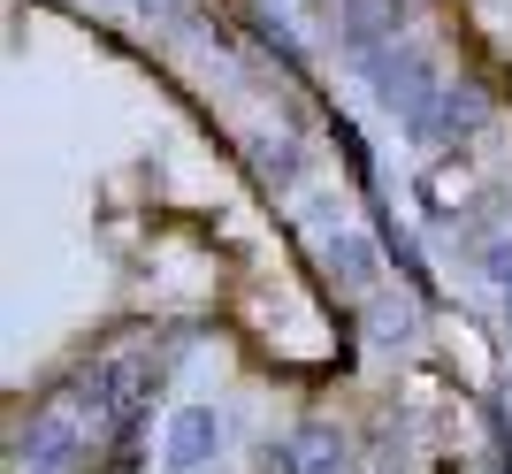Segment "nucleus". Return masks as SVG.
<instances>
[{
    "label": "nucleus",
    "instance_id": "nucleus-3",
    "mask_svg": "<svg viewBox=\"0 0 512 474\" xmlns=\"http://www.w3.org/2000/svg\"><path fill=\"white\" fill-rule=\"evenodd\" d=\"M482 115H490V100H482L474 85H444L436 108H428V123H421V138H459V130H474Z\"/></svg>",
    "mask_w": 512,
    "mask_h": 474
},
{
    "label": "nucleus",
    "instance_id": "nucleus-1",
    "mask_svg": "<svg viewBox=\"0 0 512 474\" xmlns=\"http://www.w3.org/2000/svg\"><path fill=\"white\" fill-rule=\"evenodd\" d=\"M214 444H222V421H214V406H176V421H169V467H176V474L207 467Z\"/></svg>",
    "mask_w": 512,
    "mask_h": 474
},
{
    "label": "nucleus",
    "instance_id": "nucleus-6",
    "mask_svg": "<svg viewBox=\"0 0 512 474\" xmlns=\"http://www.w3.org/2000/svg\"><path fill=\"white\" fill-rule=\"evenodd\" d=\"M329 260H337V268H344V276H352V283H367V268H375L360 237H337V245H329Z\"/></svg>",
    "mask_w": 512,
    "mask_h": 474
},
{
    "label": "nucleus",
    "instance_id": "nucleus-2",
    "mask_svg": "<svg viewBox=\"0 0 512 474\" xmlns=\"http://www.w3.org/2000/svg\"><path fill=\"white\" fill-rule=\"evenodd\" d=\"M406 31V0H344V39L375 54V46H398Z\"/></svg>",
    "mask_w": 512,
    "mask_h": 474
},
{
    "label": "nucleus",
    "instance_id": "nucleus-5",
    "mask_svg": "<svg viewBox=\"0 0 512 474\" xmlns=\"http://www.w3.org/2000/svg\"><path fill=\"white\" fill-rule=\"evenodd\" d=\"M260 169H268V176H276V184H291V176H299V146H291V138H276V146H268V138H260Z\"/></svg>",
    "mask_w": 512,
    "mask_h": 474
},
{
    "label": "nucleus",
    "instance_id": "nucleus-7",
    "mask_svg": "<svg viewBox=\"0 0 512 474\" xmlns=\"http://www.w3.org/2000/svg\"><path fill=\"white\" fill-rule=\"evenodd\" d=\"M490 276H497V291H505V306H512V245H497V253H490Z\"/></svg>",
    "mask_w": 512,
    "mask_h": 474
},
{
    "label": "nucleus",
    "instance_id": "nucleus-4",
    "mask_svg": "<svg viewBox=\"0 0 512 474\" xmlns=\"http://www.w3.org/2000/svg\"><path fill=\"white\" fill-rule=\"evenodd\" d=\"M299 459H306V474H344V444L329 429H306L299 436Z\"/></svg>",
    "mask_w": 512,
    "mask_h": 474
}]
</instances>
